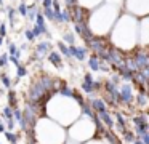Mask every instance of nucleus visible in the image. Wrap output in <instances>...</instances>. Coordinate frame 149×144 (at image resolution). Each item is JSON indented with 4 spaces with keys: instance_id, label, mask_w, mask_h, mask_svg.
<instances>
[{
    "instance_id": "22",
    "label": "nucleus",
    "mask_w": 149,
    "mask_h": 144,
    "mask_svg": "<svg viewBox=\"0 0 149 144\" xmlns=\"http://www.w3.org/2000/svg\"><path fill=\"white\" fill-rule=\"evenodd\" d=\"M5 134H7V139L10 141L11 144H15V143H16V136H15L13 133H8V131H7V133H5Z\"/></svg>"
},
{
    "instance_id": "21",
    "label": "nucleus",
    "mask_w": 149,
    "mask_h": 144,
    "mask_svg": "<svg viewBox=\"0 0 149 144\" xmlns=\"http://www.w3.org/2000/svg\"><path fill=\"white\" fill-rule=\"evenodd\" d=\"M0 37H7V24L5 22L0 24Z\"/></svg>"
},
{
    "instance_id": "9",
    "label": "nucleus",
    "mask_w": 149,
    "mask_h": 144,
    "mask_svg": "<svg viewBox=\"0 0 149 144\" xmlns=\"http://www.w3.org/2000/svg\"><path fill=\"white\" fill-rule=\"evenodd\" d=\"M58 50H59V54H61V56L71 58V54H69V45H66L63 40L58 42Z\"/></svg>"
},
{
    "instance_id": "14",
    "label": "nucleus",
    "mask_w": 149,
    "mask_h": 144,
    "mask_svg": "<svg viewBox=\"0 0 149 144\" xmlns=\"http://www.w3.org/2000/svg\"><path fill=\"white\" fill-rule=\"evenodd\" d=\"M34 24H37V26H45V18H43L42 11H40V13H37L36 19H34Z\"/></svg>"
},
{
    "instance_id": "17",
    "label": "nucleus",
    "mask_w": 149,
    "mask_h": 144,
    "mask_svg": "<svg viewBox=\"0 0 149 144\" xmlns=\"http://www.w3.org/2000/svg\"><path fill=\"white\" fill-rule=\"evenodd\" d=\"M8 64V53H3L0 56V67H5Z\"/></svg>"
},
{
    "instance_id": "19",
    "label": "nucleus",
    "mask_w": 149,
    "mask_h": 144,
    "mask_svg": "<svg viewBox=\"0 0 149 144\" xmlns=\"http://www.w3.org/2000/svg\"><path fill=\"white\" fill-rule=\"evenodd\" d=\"M24 35H26L27 42H34V40H36V37L32 35V31H31V29H26V31H24Z\"/></svg>"
},
{
    "instance_id": "8",
    "label": "nucleus",
    "mask_w": 149,
    "mask_h": 144,
    "mask_svg": "<svg viewBox=\"0 0 149 144\" xmlns=\"http://www.w3.org/2000/svg\"><path fill=\"white\" fill-rule=\"evenodd\" d=\"M63 42H64L66 45H75V34L72 31L64 32V35H63Z\"/></svg>"
},
{
    "instance_id": "20",
    "label": "nucleus",
    "mask_w": 149,
    "mask_h": 144,
    "mask_svg": "<svg viewBox=\"0 0 149 144\" xmlns=\"http://www.w3.org/2000/svg\"><path fill=\"white\" fill-rule=\"evenodd\" d=\"M16 67H18V77H24L27 74V70H26V67H24V66H21V64H19V66H16Z\"/></svg>"
},
{
    "instance_id": "11",
    "label": "nucleus",
    "mask_w": 149,
    "mask_h": 144,
    "mask_svg": "<svg viewBox=\"0 0 149 144\" xmlns=\"http://www.w3.org/2000/svg\"><path fill=\"white\" fill-rule=\"evenodd\" d=\"M91 107H93L95 111H98V112L106 111V106L103 104V101H101V99H95V101L91 102Z\"/></svg>"
},
{
    "instance_id": "2",
    "label": "nucleus",
    "mask_w": 149,
    "mask_h": 144,
    "mask_svg": "<svg viewBox=\"0 0 149 144\" xmlns=\"http://www.w3.org/2000/svg\"><path fill=\"white\" fill-rule=\"evenodd\" d=\"M85 43H87L88 50H91L95 54L101 53V51H104L107 48V42L104 40V38H101V37H96V35H93V37H91L88 42H85Z\"/></svg>"
},
{
    "instance_id": "5",
    "label": "nucleus",
    "mask_w": 149,
    "mask_h": 144,
    "mask_svg": "<svg viewBox=\"0 0 149 144\" xmlns=\"http://www.w3.org/2000/svg\"><path fill=\"white\" fill-rule=\"evenodd\" d=\"M119 98H120V101L125 102V104H130V102L133 101V93H132V88H130V85H123L122 88H120Z\"/></svg>"
},
{
    "instance_id": "1",
    "label": "nucleus",
    "mask_w": 149,
    "mask_h": 144,
    "mask_svg": "<svg viewBox=\"0 0 149 144\" xmlns=\"http://www.w3.org/2000/svg\"><path fill=\"white\" fill-rule=\"evenodd\" d=\"M68 10H69V15H71V22H74V24H77V22H87L88 16H90L88 10L84 5H80V3H77V5L71 6Z\"/></svg>"
},
{
    "instance_id": "26",
    "label": "nucleus",
    "mask_w": 149,
    "mask_h": 144,
    "mask_svg": "<svg viewBox=\"0 0 149 144\" xmlns=\"http://www.w3.org/2000/svg\"><path fill=\"white\" fill-rule=\"evenodd\" d=\"M135 144H144V143H143V141H136Z\"/></svg>"
},
{
    "instance_id": "16",
    "label": "nucleus",
    "mask_w": 149,
    "mask_h": 144,
    "mask_svg": "<svg viewBox=\"0 0 149 144\" xmlns=\"http://www.w3.org/2000/svg\"><path fill=\"white\" fill-rule=\"evenodd\" d=\"M61 16H63V22H71V15H69V10H61Z\"/></svg>"
},
{
    "instance_id": "3",
    "label": "nucleus",
    "mask_w": 149,
    "mask_h": 144,
    "mask_svg": "<svg viewBox=\"0 0 149 144\" xmlns=\"http://www.w3.org/2000/svg\"><path fill=\"white\" fill-rule=\"evenodd\" d=\"M74 32L80 35V37L84 38V42H88L95 35L93 31H91V27L88 26V22H77V24H74Z\"/></svg>"
},
{
    "instance_id": "7",
    "label": "nucleus",
    "mask_w": 149,
    "mask_h": 144,
    "mask_svg": "<svg viewBox=\"0 0 149 144\" xmlns=\"http://www.w3.org/2000/svg\"><path fill=\"white\" fill-rule=\"evenodd\" d=\"M88 66H90V69H91V70L98 72V70H100V66H101V59L93 53V54L90 56V59H88Z\"/></svg>"
},
{
    "instance_id": "15",
    "label": "nucleus",
    "mask_w": 149,
    "mask_h": 144,
    "mask_svg": "<svg viewBox=\"0 0 149 144\" xmlns=\"http://www.w3.org/2000/svg\"><path fill=\"white\" fill-rule=\"evenodd\" d=\"M0 79H2L3 86H7V88H10V86H11V80H10V77H8L7 74H2V75H0Z\"/></svg>"
},
{
    "instance_id": "23",
    "label": "nucleus",
    "mask_w": 149,
    "mask_h": 144,
    "mask_svg": "<svg viewBox=\"0 0 149 144\" xmlns=\"http://www.w3.org/2000/svg\"><path fill=\"white\" fill-rule=\"evenodd\" d=\"M77 3H79V0H66V5H68V8H71V6L77 5Z\"/></svg>"
},
{
    "instance_id": "18",
    "label": "nucleus",
    "mask_w": 149,
    "mask_h": 144,
    "mask_svg": "<svg viewBox=\"0 0 149 144\" xmlns=\"http://www.w3.org/2000/svg\"><path fill=\"white\" fill-rule=\"evenodd\" d=\"M8 98H10V104L13 107H16V95H15V91H8Z\"/></svg>"
},
{
    "instance_id": "6",
    "label": "nucleus",
    "mask_w": 149,
    "mask_h": 144,
    "mask_svg": "<svg viewBox=\"0 0 149 144\" xmlns=\"http://www.w3.org/2000/svg\"><path fill=\"white\" fill-rule=\"evenodd\" d=\"M48 61L53 64L55 67H63V58L59 54V51H50L48 53Z\"/></svg>"
},
{
    "instance_id": "25",
    "label": "nucleus",
    "mask_w": 149,
    "mask_h": 144,
    "mask_svg": "<svg viewBox=\"0 0 149 144\" xmlns=\"http://www.w3.org/2000/svg\"><path fill=\"white\" fill-rule=\"evenodd\" d=\"M3 38H5V37H0V47L3 45Z\"/></svg>"
},
{
    "instance_id": "27",
    "label": "nucleus",
    "mask_w": 149,
    "mask_h": 144,
    "mask_svg": "<svg viewBox=\"0 0 149 144\" xmlns=\"http://www.w3.org/2000/svg\"><path fill=\"white\" fill-rule=\"evenodd\" d=\"M2 5H3V0H0V6H2Z\"/></svg>"
},
{
    "instance_id": "10",
    "label": "nucleus",
    "mask_w": 149,
    "mask_h": 144,
    "mask_svg": "<svg viewBox=\"0 0 149 144\" xmlns=\"http://www.w3.org/2000/svg\"><path fill=\"white\" fill-rule=\"evenodd\" d=\"M7 16H8V21H10L11 26H15V19H16V10L13 6H7Z\"/></svg>"
},
{
    "instance_id": "12",
    "label": "nucleus",
    "mask_w": 149,
    "mask_h": 144,
    "mask_svg": "<svg viewBox=\"0 0 149 144\" xmlns=\"http://www.w3.org/2000/svg\"><path fill=\"white\" fill-rule=\"evenodd\" d=\"M16 15H19V16H24L26 18V15H27V5L21 0V3L18 5V8H16Z\"/></svg>"
},
{
    "instance_id": "24",
    "label": "nucleus",
    "mask_w": 149,
    "mask_h": 144,
    "mask_svg": "<svg viewBox=\"0 0 149 144\" xmlns=\"http://www.w3.org/2000/svg\"><path fill=\"white\" fill-rule=\"evenodd\" d=\"M52 2L53 0H42V8H48V6H52Z\"/></svg>"
},
{
    "instance_id": "13",
    "label": "nucleus",
    "mask_w": 149,
    "mask_h": 144,
    "mask_svg": "<svg viewBox=\"0 0 149 144\" xmlns=\"http://www.w3.org/2000/svg\"><path fill=\"white\" fill-rule=\"evenodd\" d=\"M53 8L52 6H48V8H43L42 10V15H43V18H47L48 21H53Z\"/></svg>"
},
{
    "instance_id": "4",
    "label": "nucleus",
    "mask_w": 149,
    "mask_h": 144,
    "mask_svg": "<svg viewBox=\"0 0 149 144\" xmlns=\"http://www.w3.org/2000/svg\"><path fill=\"white\" fill-rule=\"evenodd\" d=\"M52 50H53V48H52V43H50L48 40L39 42V43H37V47H36V56L43 58V56H47V54H48Z\"/></svg>"
}]
</instances>
